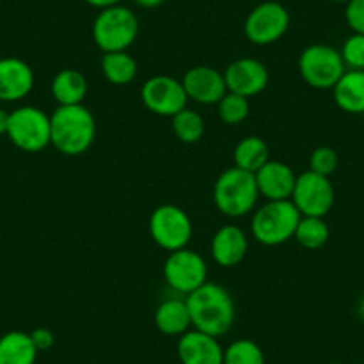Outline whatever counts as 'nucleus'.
Masks as SVG:
<instances>
[{"label": "nucleus", "mask_w": 364, "mask_h": 364, "mask_svg": "<svg viewBox=\"0 0 364 364\" xmlns=\"http://www.w3.org/2000/svg\"><path fill=\"white\" fill-rule=\"evenodd\" d=\"M191 325L197 331L215 338H222L232 328L236 320V306L223 286L216 282H205L186 296Z\"/></svg>", "instance_id": "f257e3e1"}, {"label": "nucleus", "mask_w": 364, "mask_h": 364, "mask_svg": "<svg viewBox=\"0 0 364 364\" xmlns=\"http://www.w3.org/2000/svg\"><path fill=\"white\" fill-rule=\"evenodd\" d=\"M97 138V122L84 104L59 106L50 114V145L65 156L87 152Z\"/></svg>", "instance_id": "f03ea898"}, {"label": "nucleus", "mask_w": 364, "mask_h": 364, "mask_svg": "<svg viewBox=\"0 0 364 364\" xmlns=\"http://www.w3.org/2000/svg\"><path fill=\"white\" fill-rule=\"evenodd\" d=\"M259 197L255 175L237 166L222 171L213 190L216 209L229 218H240L254 211Z\"/></svg>", "instance_id": "7ed1b4c3"}, {"label": "nucleus", "mask_w": 364, "mask_h": 364, "mask_svg": "<svg viewBox=\"0 0 364 364\" xmlns=\"http://www.w3.org/2000/svg\"><path fill=\"white\" fill-rule=\"evenodd\" d=\"M300 218L291 200H268L252 216V236L264 247H279L295 237Z\"/></svg>", "instance_id": "20e7f679"}, {"label": "nucleus", "mask_w": 364, "mask_h": 364, "mask_svg": "<svg viewBox=\"0 0 364 364\" xmlns=\"http://www.w3.org/2000/svg\"><path fill=\"white\" fill-rule=\"evenodd\" d=\"M91 34L104 54L127 50L139 34V20L132 9L122 4L111 6L100 9L91 27Z\"/></svg>", "instance_id": "39448f33"}, {"label": "nucleus", "mask_w": 364, "mask_h": 364, "mask_svg": "<svg viewBox=\"0 0 364 364\" xmlns=\"http://www.w3.org/2000/svg\"><path fill=\"white\" fill-rule=\"evenodd\" d=\"M8 136L23 152H41L50 145V114L34 106H20L9 113Z\"/></svg>", "instance_id": "423d86ee"}, {"label": "nucleus", "mask_w": 364, "mask_h": 364, "mask_svg": "<svg viewBox=\"0 0 364 364\" xmlns=\"http://www.w3.org/2000/svg\"><path fill=\"white\" fill-rule=\"evenodd\" d=\"M299 72L307 86L314 90H332L346 72V66L334 47L314 43L304 48L300 54Z\"/></svg>", "instance_id": "0eeeda50"}, {"label": "nucleus", "mask_w": 364, "mask_h": 364, "mask_svg": "<svg viewBox=\"0 0 364 364\" xmlns=\"http://www.w3.org/2000/svg\"><path fill=\"white\" fill-rule=\"evenodd\" d=\"M149 230L154 243L170 254L190 245L191 236H193V223L182 208L164 204L154 209L150 215Z\"/></svg>", "instance_id": "6e6552de"}, {"label": "nucleus", "mask_w": 364, "mask_h": 364, "mask_svg": "<svg viewBox=\"0 0 364 364\" xmlns=\"http://www.w3.org/2000/svg\"><path fill=\"white\" fill-rule=\"evenodd\" d=\"M208 262L198 252L190 248L170 252L164 261L163 275L166 284L178 295H190L208 282Z\"/></svg>", "instance_id": "1a4fd4ad"}, {"label": "nucleus", "mask_w": 364, "mask_h": 364, "mask_svg": "<svg viewBox=\"0 0 364 364\" xmlns=\"http://www.w3.org/2000/svg\"><path fill=\"white\" fill-rule=\"evenodd\" d=\"M289 29V13L281 2L266 0L255 6L245 20V36L254 45H272Z\"/></svg>", "instance_id": "9d476101"}, {"label": "nucleus", "mask_w": 364, "mask_h": 364, "mask_svg": "<svg viewBox=\"0 0 364 364\" xmlns=\"http://www.w3.org/2000/svg\"><path fill=\"white\" fill-rule=\"evenodd\" d=\"M334 186L328 177L307 170L296 175L291 202L302 216L325 218L334 205Z\"/></svg>", "instance_id": "9b49d317"}, {"label": "nucleus", "mask_w": 364, "mask_h": 364, "mask_svg": "<svg viewBox=\"0 0 364 364\" xmlns=\"http://www.w3.org/2000/svg\"><path fill=\"white\" fill-rule=\"evenodd\" d=\"M141 100L146 109L159 117H175L188 104L182 80L170 75H154L141 86Z\"/></svg>", "instance_id": "f8f14e48"}, {"label": "nucleus", "mask_w": 364, "mask_h": 364, "mask_svg": "<svg viewBox=\"0 0 364 364\" xmlns=\"http://www.w3.org/2000/svg\"><path fill=\"white\" fill-rule=\"evenodd\" d=\"M223 79H225L227 91L252 99L266 90L269 82V73L264 63L259 59L241 58L227 66Z\"/></svg>", "instance_id": "ddd939ff"}, {"label": "nucleus", "mask_w": 364, "mask_h": 364, "mask_svg": "<svg viewBox=\"0 0 364 364\" xmlns=\"http://www.w3.org/2000/svg\"><path fill=\"white\" fill-rule=\"evenodd\" d=\"M182 86L188 99L202 106L218 104L227 93L223 73L211 66H193L182 77Z\"/></svg>", "instance_id": "4468645a"}, {"label": "nucleus", "mask_w": 364, "mask_h": 364, "mask_svg": "<svg viewBox=\"0 0 364 364\" xmlns=\"http://www.w3.org/2000/svg\"><path fill=\"white\" fill-rule=\"evenodd\" d=\"M254 175L259 195L266 200H291L296 173L289 164L269 159Z\"/></svg>", "instance_id": "2eb2a0df"}, {"label": "nucleus", "mask_w": 364, "mask_h": 364, "mask_svg": "<svg viewBox=\"0 0 364 364\" xmlns=\"http://www.w3.org/2000/svg\"><path fill=\"white\" fill-rule=\"evenodd\" d=\"M223 350L218 338L197 328H190L177 341L181 364H223Z\"/></svg>", "instance_id": "dca6fc26"}, {"label": "nucleus", "mask_w": 364, "mask_h": 364, "mask_svg": "<svg viewBox=\"0 0 364 364\" xmlns=\"http://www.w3.org/2000/svg\"><path fill=\"white\" fill-rule=\"evenodd\" d=\"M34 87V72L23 59H0V102H20Z\"/></svg>", "instance_id": "f3484780"}, {"label": "nucleus", "mask_w": 364, "mask_h": 364, "mask_svg": "<svg viewBox=\"0 0 364 364\" xmlns=\"http://www.w3.org/2000/svg\"><path fill=\"white\" fill-rule=\"evenodd\" d=\"M248 252V237L237 225H223L211 240L213 261L223 268L240 264Z\"/></svg>", "instance_id": "a211bd4d"}, {"label": "nucleus", "mask_w": 364, "mask_h": 364, "mask_svg": "<svg viewBox=\"0 0 364 364\" xmlns=\"http://www.w3.org/2000/svg\"><path fill=\"white\" fill-rule=\"evenodd\" d=\"M154 321L161 334L171 338H181L193 327L186 299H178V296L163 300L154 313Z\"/></svg>", "instance_id": "6ab92c4d"}, {"label": "nucleus", "mask_w": 364, "mask_h": 364, "mask_svg": "<svg viewBox=\"0 0 364 364\" xmlns=\"http://www.w3.org/2000/svg\"><path fill=\"white\" fill-rule=\"evenodd\" d=\"M336 106L348 114H364V70H346L332 87Z\"/></svg>", "instance_id": "aec40b11"}, {"label": "nucleus", "mask_w": 364, "mask_h": 364, "mask_svg": "<svg viewBox=\"0 0 364 364\" xmlns=\"http://www.w3.org/2000/svg\"><path fill=\"white\" fill-rule=\"evenodd\" d=\"M52 97L59 106H77L82 104L87 93V80L82 72L75 68H65L55 73L50 84Z\"/></svg>", "instance_id": "412c9836"}, {"label": "nucleus", "mask_w": 364, "mask_h": 364, "mask_svg": "<svg viewBox=\"0 0 364 364\" xmlns=\"http://www.w3.org/2000/svg\"><path fill=\"white\" fill-rule=\"evenodd\" d=\"M38 353L27 332L11 331L0 336V364H36Z\"/></svg>", "instance_id": "4be33fe9"}, {"label": "nucleus", "mask_w": 364, "mask_h": 364, "mask_svg": "<svg viewBox=\"0 0 364 364\" xmlns=\"http://www.w3.org/2000/svg\"><path fill=\"white\" fill-rule=\"evenodd\" d=\"M100 66L107 82L114 86H127L138 75V63L127 50L107 52L102 55Z\"/></svg>", "instance_id": "5701e85b"}, {"label": "nucleus", "mask_w": 364, "mask_h": 364, "mask_svg": "<svg viewBox=\"0 0 364 364\" xmlns=\"http://www.w3.org/2000/svg\"><path fill=\"white\" fill-rule=\"evenodd\" d=\"M269 161V149L259 136H247L234 149V166L255 173L259 168Z\"/></svg>", "instance_id": "b1692460"}, {"label": "nucleus", "mask_w": 364, "mask_h": 364, "mask_svg": "<svg viewBox=\"0 0 364 364\" xmlns=\"http://www.w3.org/2000/svg\"><path fill=\"white\" fill-rule=\"evenodd\" d=\"M331 237V229H328L325 218L318 216H302L299 227L295 230V240L307 250H318L325 247V243Z\"/></svg>", "instance_id": "393cba45"}, {"label": "nucleus", "mask_w": 364, "mask_h": 364, "mask_svg": "<svg viewBox=\"0 0 364 364\" xmlns=\"http://www.w3.org/2000/svg\"><path fill=\"white\" fill-rule=\"evenodd\" d=\"M171 127H173L175 138L178 141L186 143V145H193V143L200 141L205 132L204 118L197 111L188 109V107H184L175 117H171Z\"/></svg>", "instance_id": "a878e982"}, {"label": "nucleus", "mask_w": 364, "mask_h": 364, "mask_svg": "<svg viewBox=\"0 0 364 364\" xmlns=\"http://www.w3.org/2000/svg\"><path fill=\"white\" fill-rule=\"evenodd\" d=\"M223 364H266L264 352L252 339H236L223 350Z\"/></svg>", "instance_id": "bb28decb"}, {"label": "nucleus", "mask_w": 364, "mask_h": 364, "mask_svg": "<svg viewBox=\"0 0 364 364\" xmlns=\"http://www.w3.org/2000/svg\"><path fill=\"white\" fill-rule=\"evenodd\" d=\"M216 106H218L220 120L227 125H240L250 113V102L247 97H241L232 91H227Z\"/></svg>", "instance_id": "cd10ccee"}, {"label": "nucleus", "mask_w": 364, "mask_h": 364, "mask_svg": "<svg viewBox=\"0 0 364 364\" xmlns=\"http://www.w3.org/2000/svg\"><path fill=\"white\" fill-rule=\"evenodd\" d=\"M339 54L346 70H364V34L353 33L346 38Z\"/></svg>", "instance_id": "c85d7f7f"}, {"label": "nucleus", "mask_w": 364, "mask_h": 364, "mask_svg": "<svg viewBox=\"0 0 364 364\" xmlns=\"http://www.w3.org/2000/svg\"><path fill=\"white\" fill-rule=\"evenodd\" d=\"M339 164V157L336 154L334 149L331 146H318L313 150L309 157V170L314 173L325 175V177H331L336 171Z\"/></svg>", "instance_id": "c756f323"}, {"label": "nucleus", "mask_w": 364, "mask_h": 364, "mask_svg": "<svg viewBox=\"0 0 364 364\" xmlns=\"http://www.w3.org/2000/svg\"><path fill=\"white\" fill-rule=\"evenodd\" d=\"M345 18L355 34H364V0H348L345 8Z\"/></svg>", "instance_id": "7c9ffc66"}, {"label": "nucleus", "mask_w": 364, "mask_h": 364, "mask_svg": "<svg viewBox=\"0 0 364 364\" xmlns=\"http://www.w3.org/2000/svg\"><path fill=\"white\" fill-rule=\"evenodd\" d=\"M31 339H33L34 346L38 348V352H45V350H50L54 346V332L47 327H40V328H34L31 332Z\"/></svg>", "instance_id": "2f4dec72"}, {"label": "nucleus", "mask_w": 364, "mask_h": 364, "mask_svg": "<svg viewBox=\"0 0 364 364\" xmlns=\"http://www.w3.org/2000/svg\"><path fill=\"white\" fill-rule=\"evenodd\" d=\"M84 2L90 4L91 8H97V9H106V8H111V6L122 4V0H84Z\"/></svg>", "instance_id": "473e14b6"}, {"label": "nucleus", "mask_w": 364, "mask_h": 364, "mask_svg": "<svg viewBox=\"0 0 364 364\" xmlns=\"http://www.w3.org/2000/svg\"><path fill=\"white\" fill-rule=\"evenodd\" d=\"M136 6H139V8H145V9H154V8H159V6H163L166 0H132Z\"/></svg>", "instance_id": "72a5a7b5"}, {"label": "nucleus", "mask_w": 364, "mask_h": 364, "mask_svg": "<svg viewBox=\"0 0 364 364\" xmlns=\"http://www.w3.org/2000/svg\"><path fill=\"white\" fill-rule=\"evenodd\" d=\"M8 125H9V111L0 107V136L8 134Z\"/></svg>", "instance_id": "f704fd0d"}, {"label": "nucleus", "mask_w": 364, "mask_h": 364, "mask_svg": "<svg viewBox=\"0 0 364 364\" xmlns=\"http://www.w3.org/2000/svg\"><path fill=\"white\" fill-rule=\"evenodd\" d=\"M357 316L364 321V295L360 296L359 302H357Z\"/></svg>", "instance_id": "c9c22d12"}, {"label": "nucleus", "mask_w": 364, "mask_h": 364, "mask_svg": "<svg viewBox=\"0 0 364 364\" xmlns=\"http://www.w3.org/2000/svg\"><path fill=\"white\" fill-rule=\"evenodd\" d=\"M332 2H341V4H346L348 0H332Z\"/></svg>", "instance_id": "e433bc0d"}, {"label": "nucleus", "mask_w": 364, "mask_h": 364, "mask_svg": "<svg viewBox=\"0 0 364 364\" xmlns=\"http://www.w3.org/2000/svg\"><path fill=\"white\" fill-rule=\"evenodd\" d=\"M332 364H339V363H332Z\"/></svg>", "instance_id": "4c0bfd02"}]
</instances>
